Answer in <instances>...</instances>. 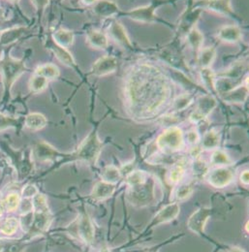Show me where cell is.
Segmentation results:
<instances>
[{
    "label": "cell",
    "instance_id": "ac0fdd59",
    "mask_svg": "<svg viewBox=\"0 0 249 252\" xmlns=\"http://www.w3.org/2000/svg\"><path fill=\"white\" fill-rule=\"evenodd\" d=\"M116 188H117L116 185L109 184V183L102 181L95 185V187L93 189V192H92V196L97 201L106 200V199L110 198L115 193Z\"/></svg>",
    "mask_w": 249,
    "mask_h": 252
},
{
    "label": "cell",
    "instance_id": "2e32d148",
    "mask_svg": "<svg viewBox=\"0 0 249 252\" xmlns=\"http://www.w3.org/2000/svg\"><path fill=\"white\" fill-rule=\"evenodd\" d=\"M35 156L41 161L54 160L59 157V152L46 142H39L35 146Z\"/></svg>",
    "mask_w": 249,
    "mask_h": 252
},
{
    "label": "cell",
    "instance_id": "f6af8a7d",
    "mask_svg": "<svg viewBox=\"0 0 249 252\" xmlns=\"http://www.w3.org/2000/svg\"><path fill=\"white\" fill-rule=\"evenodd\" d=\"M133 168H134V164L133 163H128V164H126L124 166H123V168L120 169V173H121L122 177L123 176L126 177L131 172H133Z\"/></svg>",
    "mask_w": 249,
    "mask_h": 252
},
{
    "label": "cell",
    "instance_id": "f907efd6",
    "mask_svg": "<svg viewBox=\"0 0 249 252\" xmlns=\"http://www.w3.org/2000/svg\"><path fill=\"white\" fill-rule=\"evenodd\" d=\"M2 213H3V209L1 208V206H0V216L2 215Z\"/></svg>",
    "mask_w": 249,
    "mask_h": 252
},
{
    "label": "cell",
    "instance_id": "8992f818",
    "mask_svg": "<svg viewBox=\"0 0 249 252\" xmlns=\"http://www.w3.org/2000/svg\"><path fill=\"white\" fill-rule=\"evenodd\" d=\"M218 101L212 95H206L199 99L198 105L193 113L190 115L189 120L194 124H199L205 121L210 114L217 108Z\"/></svg>",
    "mask_w": 249,
    "mask_h": 252
},
{
    "label": "cell",
    "instance_id": "4fadbf2b",
    "mask_svg": "<svg viewBox=\"0 0 249 252\" xmlns=\"http://www.w3.org/2000/svg\"><path fill=\"white\" fill-rule=\"evenodd\" d=\"M201 16V10L199 8L189 9L181 18L180 25H179V32L182 34H187L190 31H192L197 24L199 18Z\"/></svg>",
    "mask_w": 249,
    "mask_h": 252
},
{
    "label": "cell",
    "instance_id": "ba28073f",
    "mask_svg": "<svg viewBox=\"0 0 249 252\" xmlns=\"http://www.w3.org/2000/svg\"><path fill=\"white\" fill-rule=\"evenodd\" d=\"M234 180V172L227 167H219L210 172L208 182L216 189H223L229 186Z\"/></svg>",
    "mask_w": 249,
    "mask_h": 252
},
{
    "label": "cell",
    "instance_id": "8fae6325",
    "mask_svg": "<svg viewBox=\"0 0 249 252\" xmlns=\"http://www.w3.org/2000/svg\"><path fill=\"white\" fill-rule=\"evenodd\" d=\"M212 210L210 208H200L198 209L188 220V228L196 233L202 234L204 232L207 221L211 218Z\"/></svg>",
    "mask_w": 249,
    "mask_h": 252
},
{
    "label": "cell",
    "instance_id": "9c48e42d",
    "mask_svg": "<svg viewBox=\"0 0 249 252\" xmlns=\"http://www.w3.org/2000/svg\"><path fill=\"white\" fill-rule=\"evenodd\" d=\"M118 69V59L113 56H104L93 65V74L97 77H105L115 73Z\"/></svg>",
    "mask_w": 249,
    "mask_h": 252
},
{
    "label": "cell",
    "instance_id": "d6a6232c",
    "mask_svg": "<svg viewBox=\"0 0 249 252\" xmlns=\"http://www.w3.org/2000/svg\"><path fill=\"white\" fill-rule=\"evenodd\" d=\"M186 173V168L184 164H177L176 166H174L169 174H168V180L170 183H172L173 185L178 184L181 182V180L184 178V175Z\"/></svg>",
    "mask_w": 249,
    "mask_h": 252
},
{
    "label": "cell",
    "instance_id": "9a60e30c",
    "mask_svg": "<svg viewBox=\"0 0 249 252\" xmlns=\"http://www.w3.org/2000/svg\"><path fill=\"white\" fill-rule=\"evenodd\" d=\"M180 206L176 203L168 205L166 207H164L162 210H160V212L156 215L155 218V223L156 225L158 224H162V223H167L170 221L174 220L180 214Z\"/></svg>",
    "mask_w": 249,
    "mask_h": 252
},
{
    "label": "cell",
    "instance_id": "8d00e7d4",
    "mask_svg": "<svg viewBox=\"0 0 249 252\" xmlns=\"http://www.w3.org/2000/svg\"><path fill=\"white\" fill-rule=\"evenodd\" d=\"M211 162L212 164L216 165V166H229L233 163V161L231 160V158H229V156L221 151H216L212 158H211Z\"/></svg>",
    "mask_w": 249,
    "mask_h": 252
},
{
    "label": "cell",
    "instance_id": "1f68e13d",
    "mask_svg": "<svg viewBox=\"0 0 249 252\" xmlns=\"http://www.w3.org/2000/svg\"><path fill=\"white\" fill-rule=\"evenodd\" d=\"M49 81L41 76L33 75L30 81V90L33 93H40L47 89Z\"/></svg>",
    "mask_w": 249,
    "mask_h": 252
},
{
    "label": "cell",
    "instance_id": "277c9868",
    "mask_svg": "<svg viewBox=\"0 0 249 252\" xmlns=\"http://www.w3.org/2000/svg\"><path fill=\"white\" fill-rule=\"evenodd\" d=\"M102 151V143L97 132L93 131L80 145L76 152L78 159L87 163L95 164Z\"/></svg>",
    "mask_w": 249,
    "mask_h": 252
},
{
    "label": "cell",
    "instance_id": "ee69618b",
    "mask_svg": "<svg viewBox=\"0 0 249 252\" xmlns=\"http://www.w3.org/2000/svg\"><path fill=\"white\" fill-rule=\"evenodd\" d=\"M199 134L197 133V131H195V130H191V131H189L188 133H187V140H188V142L190 143V144H196V143H198V141H199Z\"/></svg>",
    "mask_w": 249,
    "mask_h": 252
},
{
    "label": "cell",
    "instance_id": "30bf717a",
    "mask_svg": "<svg viewBox=\"0 0 249 252\" xmlns=\"http://www.w3.org/2000/svg\"><path fill=\"white\" fill-rule=\"evenodd\" d=\"M159 5H150V6H142L137 7L135 9L130 10L127 15L128 17L138 23L142 24H152L156 22V11Z\"/></svg>",
    "mask_w": 249,
    "mask_h": 252
},
{
    "label": "cell",
    "instance_id": "f35d334b",
    "mask_svg": "<svg viewBox=\"0 0 249 252\" xmlns=\"http://www.w3.org/2000/svg\"><path fill=\"white\" fill-rule=\"evenodd\" d=\"M18 227H19V221L17 219H14V218L8 219L7 220L3 223L2 227H1V232L4 235L11 236V235L16 233Z\"/></svg>",
    "mask_w": 249,
    "mask_h": 252
},
{
    "label": "cell",
    "instance_id": "e0dca14e",
    "mask_svg": "<svg viewBox=\"0 0 249 252\" xmlns=\"http://www.w3.org/2000/svg\"><path fill=\"white\" fill-rule=\"evenodd\" d=\"M218 37L225 43H237L242 39L243 34L236 26H225L219 30Z\"/></svg>",
    "mask_w": 249,
    "mask_h": 252
},
{
    "label": "cell",
    "instance_id": "bcb514c9",
    "mask_svg": "<svg viewBox=\"0 0 249 252\" xmlns=\"http://www.w3.org/2000/svg\"><path fill=\"white\" fill-rule=\"evenodd\" d=\"M249 170H245V171L242 173V175H241V182H242L245 186H248V185H249Z\"/></svg>",
    "mask_w": 249,
    "mask_h": 252
},
{
    "label": "cell",
    "instance_id": "7dc6e473",
    "mask_svg": "<svg viewBox=\"0 0 249 252\" xmlns=\"http://www.w3.org/2000/svg\"><path fill=\"white\" fill-rule=\"evenodd\" d=\"M191 155H192L193 158H197V157L200 155V149L196 147L195 149H193V150L191 151Z\"/></svg>",
    "mask_w": 249,
    "mask_h": 252
},
{
    "label": "cell",
    "instance_id": "f1b7e54d",
    "mask_svg": "<svg viewBox=\"0 0 249 252\" xmlns=\"http://www.w3.org/2000/svg\"><path fill=\"white\" fill-rule=\"evenodd\" d=\"M219 143H220V136L218 131H216L215 129H212L205 134L203 138L202 147L205 150H213L218 148Z\"/></svg>",
    "mask_w": 249,
    "mask_h": 252
},
{
    "label": "cell",
    "instance_id": "603a6c76",
    "mask_svg": "<svg viewBox=\"0 0 249 252\" xmlns=\"http://www.w3.org/2000/svg\"><path fill=\"white\" fill-rule=\"evenodd\" d=\"M26 127L32 131H38L47 126V118L40 113H31L26 117Z\"/></svg>",
    "mask_w": 249,
    "mask_h": 252
},
{
    "label": "cell",
    "instance_id": "60d3db41",
    "mask_svg": "<svg viewBox=\"0 0 249 252\" xmlns=\"http://www.w3.org/2000/svg\"><path fill=\"white\" fill-rule=\"evenodd\" d=\"M193 171L197 177H205L209 172V168L205 161L196 160L193 164Z\"/></svg>",
    "mask_w": 249,
    "mask_h": 252
},
{
    "label": "cell",
    "instance_id": "74e56055",
    "mask_svg": "<svg viewBox=\"0 0 249 252\" xmlns=\"http://www.w3.org/2000/svg\"><path fill=\"white\" fill-rule=\"evenodd\" d=\"M21 203V198L17 193H10L4 200L3 206L8 212L16 211Z\"/></svg>",
    "mask_w": 249,
    "mask_h": 252
},
{
    "label": "cell",
    "instance_id": "b9f144b4",
    "mask_svg": "<svg viewBox=\"0 0 249 252\" xmlns=\"http://www.w3.org/2000/svg\"><path fill=\"white\" fill-rule=\"evenodd\" d=\"M17 126V120L5 116L0 113V131L6 130L8 128H13Z\"/></svg>",
    "mask_w": 249,
    "mask_h": 252
},
{
    "label": "cell",
    "instance_id": "d590c367",
    "mask_svg": "<svg viewBox=\"0 0 249 252\" xmlns=\"http://www.w3.org/2000/svg\"><path fill=\"white\" fill-rule=\"evenodd\" d=\"M193 102V98L190 94L180 95L174 100L173 107L176 112H181L186 110L187 107H189Z\"/></svg>",
    "mask_w": 249,
    "mask_h": 252
},
{
    "label": "cell",
    "instance_id": "83f0119b",
    "mask_svg": "<svg viewBox=\"0 0 249 252\" xmlns=\"http://www.w3.org/2000/svg\"><path fill=\"white\" fill-rule=\"evenodd\" d=\"M187 39L189 46L193 50L197 51V53H199L201 51L202 45L204 42V36L199 30L194 28L192 31L188 32L187 34Z\"/></svg>",
    "mask_w": 249,
    "mask_h": 252
},
{
    "label": "cell",
    "instance_id": "7402d4cb",
    "mask_svg": "<svg viewBox=\"0 0 249 252\" xmlns=\"http://www.w3.org/2000/svg\"><path fill=\"white\" fill-rule=\"evenodd\" d=\"M217 58V49L215 47H208L201 49L198 53V63L202 69L211 68L212 64Z\"/></svg>",
    "mask_w": 249,
    "mask_h": 252
},
{
    "label": "cell",
    "instance_id": "484cf974",
    "mask_svg": "<svg viewBox=\"0 0 249 252\" xmlns=\"http://www.w3.org/2000/svg\"><path fill=\"white\" fill-rule=\"evenodd\" d=\"M51 50L53 51L55 56L58 58V60L64 65L68 67H73L75 65V60L73 56L67 51V49L60 47L55 42H53L51 45Z\"/></svg>",
    "mask_w": 249,
    "mask_h": 252
},
{
    "label": "cell",
    "instance_id": "5b68a950",
    "mask_svg": "<svg viewBox=\"0 0 249 252\" xmlns=\"http://www.w3.org/2000/svg\"><path fill=\"white\" fill-rule=\"evenodd\" d=\"M127 198L131 202V204L138 207H145L150 205V203L155 198L153 183H149L148 185L147 181L144 185L130 189Z\"/></svg>",
    "mask_w": 249,
    "mask_h": 252
},
{
    "label": "cell",
    "instance_id": "c3c4849f",
    "mask_svg": "<svg viewBox=\"0 0 249 252\" xmlns=\"http://www.w3.org/2000/svg\"><path fill=\"white\" fill-rule=\"evenodd\" d=\"M228 252H246L244 250H242V249H240V248H238V247H234V248H232L230 251Z\"/></svg>",
    "mask_w": 249,
    "mask_h": 252
},
{
    "label": "cell",
    "instance_id": "f546056e",
    "mask_svg": "<svg viewBox=\"0 0 249 252\" xmlns=\"http://www.w3.org/2000/svg\"><path fill=\"white\" fill-rule=\"evenodd\" d=\"M126 180L128 186L130 187V189H132L144 185L148 181V177L143 171H133L126 176Z\"/></svg>",
    "mask_w": 249,
    "mask_h": 252
},
{
    "label": "cell",
    "instance_id": "ffe728a7",
    "mask_svg": "<svg viewBox=\"0 0 249 252\" xmlns=\"http://www.w3.org/2000/svg\"><path fill=\"white\" fill-rule=\"evenodd\" d=\"M201 4H203L202 8L220 15L228 16L233 13L230 1H204L201 2Z\"/></svg>",
    "mask_w": 249,
    "mask_h": 252
},
{
    "label": "cell",
    "instance_id": "3957f363",
    "mask_svg": "<svg viewBox=\"0 0 249 252\" xmlns=\"http://www.w3.org/2000/svg\"><path fill=\"white\" fill-rule=\"evenodd\" d=\"M184 133L179 127L166 129L157 139L156 144L161 152L166 154L177 153L184 147Z\"/></svg>",
    "mask_w": 249,
    "mask_h": 252
},
{
    "label": "cell",
    "instance_id": "7bdbcfd3",
    "mask_svg": "<svg viewBox=\"0 0 249 252\" xmlns=\"http://www.w3.org/2000/svg\"><path fill=\"white\" fill-rule=\"evenodd\" d=\"M23 197L26 199H31L36 194H38V190L36 189L35 186L33 185H29L22 191Z\"/></svg>",
    "mask_w": 249,
    "mask_h": 252
},
{
    "label": "cell",
    "instance_id": "d6986e66",
    "mask_svg": "<svg viewBox=\"0 0 249 252\" xmlns=\"http://www.w3.org/2000/svg\"><path fill=\"white\" fill-rule=\"evenodd\" d=\"M95 13L102 18H110L119 13L120 8L117 3L112 1H99L94 5Z\"/></svg>",
    "mask_w": 249,
    "mask_h": 252
},
{
    "label": "cell",
    "instance_id": "681fc988",
    "mask_svg": "<svg viewBox=\"0 0 249 252\" xmlns=\"http://www.w3.org/2000/svg\"><path fill=\"white\" fill-rule=\"evenodd\" d=\"M3 21H4V17H3V12H2V10H0V26H1V24L3 23Z\"/></svg>",
    "mask_w": 249,
    "mask_h": 252
},
{
    "label": "cell",
    "instance_id": "ab89813d",
    "mask_svg": "<svg viewBox=\"0 0 249 252\" xmlns=\"http://www.w3.org/2000/svg\"><path fill=\"white\" fill-rule=\"evenodd\" d=\"M192 193H193L192 185L184 184V185H181L179 189H177L176 197L179 201H184V200H187V198H189Z\"/></svg>",
    "mask_w": 249,
    "mask_h": 252
},
{
    "label": "cell",
    "instance_id": "e575fe53",
    "mask_svg": "<svg viewBox=\"0 0 249 252\" xmlns=\"http://www.w3.org/2000/svg\"><path fill=\"white\" fill-rule=\"evenodd\" d=\"M201 77L204 84L212 91H216V74L211 68H204L201 70Z\"/></svg>",
    "mask_w": 249,
    "mask_h": 252
},
{
    "label": "cell",
    "instance_id": "5bb4252c",
    "mask_svg": "<svg viewBox=\"0 0 249 252\" xmlns=\"http://www.w3.org/2000/svg\"><path fill=\"white\" fill-rule=\"evenodd\" d=\"M109 33L114 38V40L116 42H118L121 46L124 47L126 49L132 48L131 40H130L127 32L125 31L124 27L121 23H119V22L113 23L110 27Z\"/></svg>",
    "mask_w": 249,
    "mask_h": 252
},
{
    "label": "cell",
    "instance_id": "7a4b0ae2",
    "mask_svg": "<svg viewBox=\"0 0 249 252\" xmlns=\"http://www.w3.org/2000/svg\"><path fill=\"white\" fill-rule=\"evenodd\" d=\"M27 70L23 61H18L6 56L0 62V72L5 92H9L17 79Z\"/></svg>",
    "mask_w": 249,
    "mask_h": 252
},
{
    "label": "cell",
    "instance_id": "7c38bea8",
    "mask_svg": "<svg viewBox=\"0 0 249 252\" xmlns=\"http://www.w3.org/2000/svg\"><path fill=\"white\" fill-rule=\"evenodd\" d=\"M222 99L227 104H244L249 97L248 83L231 89L222 94Z\"/></svg>",
    "mask_w": 249,
    "mask_h": 252
},
{
    "label": "cell",
    "instance_id": "4316f807",
    "mask_svg": "<svg viewBox=\"0 0 249 252\" xmlns=\"http://www.w3.org/2000/svg\"><path fill=\"white\" fill-rule=\"evenodd\" d=\"M25 32H26L25 28H16L12 30H7L2 32L0 37V42L2 45L12 44L16 42L18 39H20Z\"/></svg>",
    "mask_w": 249,
    "mask_h": 252
},
{
    "label": "cell",
    "instance_id": "44dd1931",
    "mask_svg": "<svg viewBox=\"0 0 249 252\" xmlns=\"http://www.w3.org/2000/svg\"><path fill=\"white\" fill-rule=\"evenodd\" d=\"M87 41L89 45L97 50L106 49L108 47V37L106 34L99 31H92L88 33Z\"/></svg>",
    "mask_w": 249,
    "mask_h": 252
},
{
    "label": "cell",
    "instance_id": "836d02e7",
    "mask_svg": "<svg viewBox=\"0 0 249 252\" xmlns=\"http://www.w3.org/2000/svg\"><path fill=\"white\" fill-rule=\"evenodd\" d=\"M32 207H33L34 213L48 212L49 207H48L46 196L43 194H36L32 199Z\"/></svg>",
    "mask_w": 249,
    "mask_h": 252
},
{
    "label": "cell",
    "instance_id": "cb8c5ba5",
    "mask_svg": "<svg viewBox=\"0 0 249 252\" xmlns=\"http://www.w3.org/2000/svg\"><path fill=\"white\" fill-rule=\"evenodd\" d=\"M53 38H54V42L58 46L62 47L64 49H67L68 47L72 46L75 40L74 33L71 31L64 30V29H61L55 32Z\"/></svg>",
    "mask_w": 249,
    "mask_h": 252
},
{
    "label": "cell",
    "instance_id": "6da1fadb",
    "mask_svg": "<svg viewBox=\"0 0 249 252\" xmlns=\"http://www.w3.org/2000/svg\"><path fill=\"white\" fill-rule=\"evenodd\" d=\"M126 94L131 112L148 118L156 114L171 94L170 84L156 67L140 65L127 80Z\"/></svg>",
    "mask_w": 249,
    "mask_h": 252
},
{
    "label": "cell",
    "instance_id": "4dcf8cb0",
    "mask_svg": "<svg viewBox=\"0 0 249 252\" xmlns=\"http://www.w3.org/2000/svg\"><path fill=\"white\" fill-rule=\"evenodd\" d=\"M122 178L120 170L115 166H107L103 172V181L116 185Z\"/></svg>",
    "mask_w": 249,
    "mask_h": 252
},
{
    "label": "cell",
    "instance_id": "52a82bcc",
    "mask_svg": "<svg viewBox=\"0 0 249 252\" xmlns=\"http://www.w3.org/2000/svg\"><path fill=\"white\" fill-rule=\"evenodd\" d=\"M75 230H71V233L76 238L83 240L85 243H92L94 239V227L90 217L83 215L78 222L74 223Z\"/></svg>",
    "mask_w": 249,
    "mask_h": 252
},
{
    "label": "cell",
    "instance_id": "d4e9b609",
    "mask_svg": "<svg viewBox=\"0 0 249 252\" xmlns=\"http://www.w3.org/2000/svg\"><path fill=\"white\" fill-rule=\"evenodd\" d=\"M34 74L38 75V76H41V77H43V78H45L49 81V80H55V79L59 78L61 72H60V69L58 68L57 65L52 64V63H47V64H43V65L38 66L36 68Z\"/></svg>",
    "mask_w": 249,
    "mask_h": 252
}]
</instances>
